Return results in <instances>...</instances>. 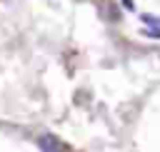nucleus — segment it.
I'll list each match as a JSON object with an SVG mask.
<instances>
[{
	"label": "nucleus",
	"mask_w": 160,
	"mask_h": 152,
	"mask_svg": "<svg viewBox=\"0 0 160 152\" xmlns=\"http://www.w3.org/2000/svg\"><path fill=\"white\" fill-rule=\"evenodd\" d=\"M38 145H40L42 152H65V147H62L52 135H42V137L38 140Z\"/></svg>",
	"instance_id": "1"
},
{
	"label": "nucleus",
	"mask_w": 160,
	"mask_h": 152,
	"mask_svg": "<svg viewBox=\"0 0 160 152\" xmlns=\"http://www.w3.org/2000/svg\"><path fill=\"white\" fill-rule=\"evenodd\" d=\"M142 20H145V22H152V25H158V27H160V20H158V17H150V15H142Z\"/></svg>",
	"instance_id": "2"
},
{
	"label": "nucleus",
	"mask_w": 160,
	"mask_h": 152,
	"mask_svg": "<svg viewBox=\"0 0 160 152\" xmlns=\"http://www.w3.org/2000/svg\"><path fill=\"white\" fill-rule=\"evenodd\" d=\"M122 5H125L128 10H132V0H122Z\"/></svg>",
	"instance_id": "3"
}]
</instances>
